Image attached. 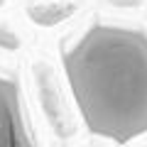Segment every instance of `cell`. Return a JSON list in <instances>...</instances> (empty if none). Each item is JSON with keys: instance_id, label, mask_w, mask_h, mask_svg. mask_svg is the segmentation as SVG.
<instances>
[{"instance_id": "cell-6", "label": "cell", "mask_w": 147, "mask_h": 147, "mask_svg": "<svg viewBox=\"0 0 147 147\" xmlns=\"http://www.w3.org/2000/svg\"><path fill=\"white\" fill-rule=\"evenodd\" d=\"M0 5H3V0H0Z\"/></svg>"}, {"instance_id": "cell-1", "label": "cell", "mask_w": 147, "mask_h": 147, "mask_svg": "<svg viewBox=\"0 0 147 147\" xmlns=\"http://www.w3.org/2000/svg\"><path fill=\"white\" fill-rule=\"evenodd\" d=\"M64 71L93 135L130 142L147 132V34L93 25L69 49Z\"/></svg>"}, {"instance_id": "cell-2", "label": "cell", "mask_w": 147, "mask_h": 147, "mask_svg": "<svg viewBox=\"0 0 147 147\" xmlns=\"http://www.w3.org/2000/svg\"><path fill=\"white\" fill-rule=\"evenodd\" d=\"M0 147H37L22 113L20 84L10 76H0Z\"/></svg>"}, {"instance_id": "cell-5", "label": "cell", "mask_w": 147, "mask_h": 147, "mask_svg": "<svg viewBox=\"0 0 147 147\" xmlns=\"http://www.w3.org/2000/svg\"><path fill=\"white\" fill-rule=\"evenodd\" d=\"M17 47H20V37H17L12 30H7V27H3V25H0V49L15 52Z\"/></svg>"}, {"instance_id": "cell-4", "label": "cell", "mask_w": 147, "mask_h": 147, "mask_svg": "<svg viewBox=\"0 0 147 147\" xmlns=\"http://www.w3.org/2000/svg\"><path fill=\"white\" fill-rule=\"evenodd\" d=\"M74 10H76L74 3H44V5H30L27 7V17L34 25L52 27V25L64 22L66 17H71Z\"/></svg>"}, {"instance_id": "cell-3", "label": "cell", "mask_w": 147, "mask_h": 147, "mask_svg": "<svg viewBox=\"0 0 147 147\" xmlns=\"http://www.w3.org/2000/svg\"><path fill=\"white\" fill-rule=\"evenodd\" d=\"M34 81H37V88H39V103H42V108L47 113L49 123H52L54 132L59 137H71L74 135L71 118H69V113L61 105V98L57 93V84H54V76H52L47 64H34Z\"/></svg>"}]
</instances>
